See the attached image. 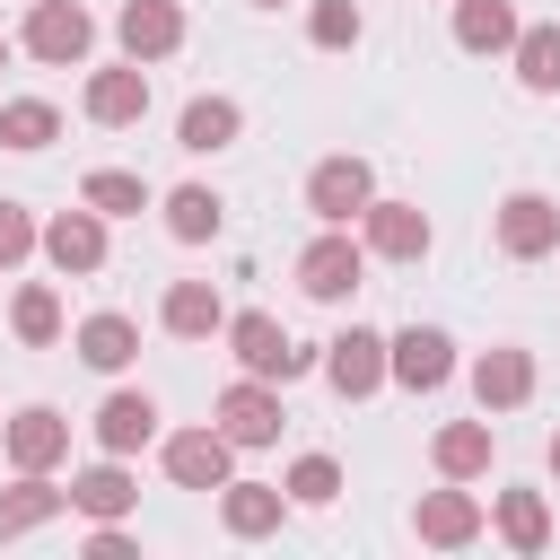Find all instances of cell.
<instances>
[{
  "mask_svg": "<svg viewBox=\"0 0 560 560\" xmlns=\"http://www.w3.org/2000/svg\"><path fill=\"white\" fill-rule=\"evenodd\" d=\"M228 350H236V368H245V376H271V385H289L298 368H315V350H298V341L280 332V315H262V306L228 315Z\"/></svg>",
  "mask_w": 560,
  "mask_h": 560,
  "instance_id": "obj_1",
  "label": "cell"
},
{
  "mask_svg": "<svg viewBox=\"0 0 560 560\" xmlns=\"http://www.w3.org/2000/svg\"><path fill=\"white\" fill-rule=\"evenodd\" d=\"M18 44H26L35 61H52V70H70V61L96 52V18H88L79 0H35L26 26H18Z\"/></svg>",
  "mask_w": 560,
  "mask_h": 560,
  "instance_id": "obj_2",
  "label": "cell"
},
{
  "mask_svg": "<svg viewBox=\"0 0 560 560\" xmlns=\"http://www.w3.org/2000/svg\"><path fill=\"white\" fill-rule=\"evenodd\" d=\"M359 271H368V245H359L350 228H324V236L298 254V289H306L315 306H341V298L359 289Z\"/></svg>",
  "mask_w": 560,
  "mask_h": 560,
  "instance_id": "obj_3",
  "label": "cell"
},
{
  "mask_svg": "<svg viewBox=\"0 0 560 560\" xmlns=\"http://www.w3.org/2000/svg\"><path fill=\"white\" fill-rule=\"evenodd\" d=\"M166 481H175V490H228V481H236L228 429H219V420H210V429H175V438H166Z\"/></svg>",
  "mask_w": 560,
  "mask_h": 560,
  "instance_id": "obj_4",
  "label": "cell"
},
{
  "mask_svg": "<svg viewBox=\"0 0 560 560\" xmlns=\"http://www.w3.org/2000/svg\"><path fill=\"white\" fill-rule=\"evenodd\" d=\"M368 201H376V175H368V158H324V166L306 175V210H315L324 228H350Z\"/></svg>",
  "mask_w": 560,
  "mask_h": 560,
  "instance_id": "obj_5",
  "label": "cell"
},
{
  "mask_svg": "<svg viewBox=\"0 0 560 560\" xmlns=\"http://www.w3.org/2000/svg\"><path fill=\"white\" fill-rule=\"evenodd\" d=\"M560 245V201L551 192H508L499 201V254L508 262H542Z\"/></svg>",
  "mask_w": 560,
  "mask_h": 560,
  "instance_id": "obj_6",
  "label": "cell"
},
{
  "mask_svg": "<svg viewBox=\"0 0 560 560\" xmlns=\"http://www.w3.org/2000/svg\"><path fill=\"white\" fill-rule=\"evenodd\" d=\"M324 376H332V394L341 402H368L385 376H394V359H385V332H341V341H324Z\"/></svg>",
  "mask_w": 560,
  "mask_h": 560,
  "instance_id": "obj_7",
  "label": "cell"
},
{
  "mask_svg": "<svg viewBox=\"0 0 560 560\" xmlns=\"http://www.w3.org/2000/svg\"><path fill=\"white\" fill-rule=\"evenodd\" d=\"M385 359H394V385H402V394H438V385L455 376V341H446L438 324L394 332V341H385Z\"/></svg>",
  "mask_w": 560,
  "mask_h": 560,
  "instance_id": "obj_8",
  "label": "cell"
},
{
  "mask_svg": "<svg viewBox=\"0 0 560 560\" xmlns=\"http://www.w3.org/2000/svg\"><path fill=\"white\" fill-rule=\"evenodd\" d=\"M79 105H88V122H105V131H131V122L149 114V61H114V70H96Z\"/></svg>",
  "mask_w": 560,
  "mask_h": 560,
  "instance_id": "obj_9",
  "label": "cell"
},
{
  "mask_svg": "<svg viewBox=\"0 0 560 560\" xmlns=\"http://www.w3.org/2000/svg\"><path fill=\"white\" fill-rule=\"evenodd\" d=\"M44 254H52V271L61 280H88V271H105V210H61L52 228H44Z\"/></svg>",
  "mask_w": 560,
  "mask_h": 560,
  "instance_id": "obj_10",
  "label": "cell"
},
{
  "mask_svg": "<svg viewBox=\"0 0 560 560\" xmlns=\"http://www.w3.org/2000/svg\"><path fill=\"white\" fill-rule=\"evenodd\" d=\"M219 429H228V446H271V438H280V394H271V376H236V385L219 394Z\"/></svg>",
  "mask_w": 560,
  "mask_h": 560,
  "instance_id": "obj_11",
  "label": "cell"
},
{
  "mask_svg": "<svg viewBox=\"0 0 560 560\" xmlns=\"http://www.w3.org/2000/svg\"><path fill=\"white\" fill-rule=\"evenodd\" d=\"M0 438H9V464H18V472H52V464L70 455V420H61L52 402H26L18 420H0Z\"/></svg>",
  "mask_w": 560,
  "mask_h": 560,
  "instance_id": "obj_12",
  "label": "cell"
},
{
  "mask_svg": "<svg viewBox=\"0 0 560 560\" xmlns=\"http://www.w3.org/2000/svg\"><path fill=\"white\" fill-rule=\"evenodd\" d=\"M359 245L385 254V262H420V254H429V219H420L411 201H368V210H359Z\"/></svg>",
  "mask_w": 560,
  "mask_h": 560,
  "instance_id": "obj_13",
  "label": "cell"
},
{
  "mask_svg": "<svg viewBox=\"0 0 560 560\" xmlns=\"http://www.w3.org/2000/svg\"><path fill=\"white\" fill-rule=\"evenodd\" d=\"M481 525H490V508H481L464 481L420 499V542H429V551H464V542H481Z\"/></svg>",
  "mask_w": 560,
  "mask_h": 560,
  "instance_id": "obj_14",
  "label": "cell"
},
{
  "mask_svg": "<svg viewBox=\"0 0 560 560\" xmlns=\"http://www.w3.org/2000/svg\"><path fill=\"white\" fill-rule=\"evenodd\" d=\"M52 516H70V481H52V472H18V481L0 490V542L35 534V525H52Z\"/></svg>",
  "mask_w": 560,
  "mask_h": 560,
  "instance_id": "obj_15",
  "label": "cell"
},
{
  "mask_svg": "<svg viewBox=\"0 0 560 560\" xmlns=\"http://www.w3.org/2000/svg\"><path fill=\"white\" fill-rule=\"evenodd\" d=\"M131 499H140V481H131V455H105V464L70 472V508H79V516H96V525L131 516Z\"/></svg>",
  "mask_w": 560,
  "mask_h": 560,
  "instance_id": "obj_16",
  "label": "cell"
},
{
  "mask_svg": "<svg viewBox=\"0 0 560 560\" xmlns=\"http://www.w3.org/2000/svg\"><path fill=\"white\" fill-rule=\"evenodd\" d=\"M280 516H289V490H280V481H228V490H219V525H228L236 542L280 534Z\"/></svg>",
  "mask_w": 560,
  "mask_h": 560,
  "instance_id": "obj_17",
  "label": "cell"
},
{
  "mask_svg": "<svg viewBox=\"0 0 560 560\" xmlns=\"http://www.w3.org/2000/svg\"><path fill=\"white\" fill-rule=\"evenodd\" d=\"M114 35H122L131 61H166V52L184 44V9H175V0H122Z\"/></svg>",
  "mask_w": 560,
  "mask_h": 560,
  "instance_id": "obj_18",
  "label": "cell"
},
{
  "mask_svg": "<svg viewBox=\"0 0 560 560\" xmlns=\"http://www.w3.org/2000/svg\"><path fill=\"white\" fill-rule=\"evenodd\" d=\"M149 438H158V402H149V394L122 385V394L96 402V455H140Z\"/></svg>",
  "mask_w": 560,
  "mask_h": 560,
  "instance_id": "obj_19",
  "label": "cell"
},
{
  "mask_svg": "<svg viewBox=\"0 0 560 560\" xmlns=\"http://www.w3.org/2000/svg\"><path fill=\"white\" fill-rule=\"evenodd\" d=\"M158 324H166L175 341H210V332H228V298H219L210 280H175L166 306H158Z\"/></svg>",
  "mask_w": 560,
  "mask_h": 560,
  "instance_id": "obj_20",
  "label": "cell"
},
{
  "mask_svg": "<svg viewBox=\"0 0 560 560\" xmlns=\"http://www.w3.org/2000/svg\"><path fill=\"white\" fill-rule=\"evenodd\" d=\"M472 402H481V411L534 402V359H525V350H481V359H472Z\"/></svg>",
  "mask_w": 560,
  "mask_h": 560,
  "instance_id": "obj_21",
  "label": "cell"
},
{
  "mask_svg": "<svg viewBox=\"0 0 560 560\" xmlns=\"http://www.w3.org/2000/svg\"><path fill=\"white\" fill-rule=\"evenodd\" d=\"M70 350H79L96 376H122V368L140 359V324H131V315H88V324L70 332Z\"/></svg>",
  "mask_w": 560,
  "mask_h": 560,
  "instance_id": "obj_22",
  "label": "cell"
},
{
  "mask_svg": "<svg viewBox=\"0 0 560 560\" xmlns=\"http://www.w3.org/2000/svg\"><path fill=\"white\" fill-rule=\"evenodd\" d=\"M429 455H438V472H446V481H481V472H490V455H499V438H490V411H481V420H455V429H438V446H429Z\"/></svg>",
  "mask_w": 560,
  "mask_h": 560,
  "instance_id": "obj_23",
  "label": "cell"
},
{
  "mask_svg": "<svg viewBox=\"0 0 560 560\" xmlns=\"http://www.w3.org/2000/svg\"><path fill=\"white\" fill-rule=\"evenodd\" d=\"M245 131V114H236V96H192L184 105V122H175V149H192V158H210V149H228Z\"/></svg>",
  "mask_w": 560,
  "mask_h": 560,
  "instance_id": "obj_24",
  "label": "cell"
},
{
  "mask_svg": "<svg viewBox=\"0 0 560 560\" xmlns=\"http://www.w3.org/2000/svg\"><path fill=\"white\" fill-rule=\"evenodd\" d=\"M490 525H499L508 551H542V542H551V508H542V490H499V499H490Z\"/></svg>",
  "mask_w": 560,
  "mask_h": 560,
  "instance_id": "obj_25",
  "label": "cell"
},
{
  "mask_svg": "<svg viewBox=\"0 0 560 560\" xmlns=\"http://www.w3.org/2000/svg\"><path fill=\"white\" fill-rule=\"evenodd\" d=\"M516 9L508 0H455V44L464 52H516Z\"/></svg>",
  "mask_w": 560,
  "mask_h": 560,
  "instance_id": "obj_26",
  "label": "cell"
},
{
  "mask_svg": "<svg viewBox=\"0 0 560 560\" xmlns=\"http://www.w3.org/2000/svg\"><path fill=\"white\" fill-rule=\"evenodd\" d=\"M9 324H18L26 350H52V341H61V289H52V280H26V289L9 298Z\"/></svg>",
  "mask_w": 560,
  "mask_h": 560,
  "instance_id": "obj_27",
  "label": "cell"
},
{
  "mask_svg": "<svg viewBox=\"0 0 560 560\" xmlns=\"http://www.w3.org/2000/svg\"><path fill=\"white\" fill-rule=\"evenodd\" d=\"M61 140V105L52 96H9L0 105V149H52Z\"/></svg>",
  "mask_w": 560,
  "mask_h": 560,
  "instance_id": "obj_28",
  "label": "cell"
},
{
  "mask_svg": "<svg viewBox=\"0 0 560 560\" xmlns=\"http://www.w3.org/2000/svg\"><path fill=\"white\" fill-rule=\"evenodd\" d=\"M166 236L175 245H210L219 236V192L210 184H175L166 192Z\"/></svg>",
  "mask_w": 560,
  "mask_h": 560,
  "instance_id": "obj_29",
  "label": "cell"
},
{
  "mask_svg": "<svg viewBox=\"0 0 560 560\" xmlns=\"http://www.w3.org/2000/svg\"><path fill=\"white\" fill-rule=\"evenodd\" d=\"M79 201L105 210V219H140V210H149V184H140L131 166H96V175L79 184Z\"/></svg>",
  "mask_w": 560,
  "mask_h": 560,
  "instance_id": "obj_30",
  "label": "cell"
},
{
  "mask_svg": "<svg viewBox=\"0 0 560 560\" xmlns=\"http://www.w3.org/2000/svg\"><path fill=\"white\" fill-rule=\"evenodd\" d=\"M516 79L534 96H560V26H525L516 35Z\"/></svg>",
  "mask_w": 560,
  "mask_h": 560,
  "instance_id": "obj_31",
  "label": "cell"
},
{
  "mask_svg": "<svg viewBox=\"0 0 560 560\" xmlns=\"http://www.w3.org/2000/svg\"><path fill=\"white\" fill-rule=\"evenodd\" d=\"M280 490H289L298 508H332V499H341V464H332V455H298Z\"/></svg>",
  "mask_w": 560,
  "mask_h": 560,
  "instance_id": "obj_32",
  "label": "cell"
},
{
  "mask_svg": "<svg viewBox=\"0 0 560 560\" xmlns=\"http://www.w3.org/2000/svg\"><path fill=\"white\" fill-rule=\"evenodd\" d=\"M306 35H315V52H350L359 44V9L350 0H315L306 9Z\"/></svg>",
  "mask_w": 560,
  "mask_h": 560,
  "instance_id": "obj_33",
  "label": "cell"
},
{
  "mask_svg": "<svg viewBox=\"0 0 560 560\" xmlns=\"http://www.w3.org/2000/svg\"><path fill=\"white\" fill-rule=\"evenodd\" d=\"M35 245H44V228L26 219V201H0V271H18Z\"/></svg>",
  "mask_w": 560,
  "mask_h": 560,
  "instance_id": "obj_34",
  "label": "cell"
},
{
  "mask_svg": "<svg viewBox=\"0 0 560 560\" xmlns=\"http://www.w3.org/2000/svg\"><path fill=\"white\" fill-rule=\"evenodd\" d=\"M88 551H96V560H131V534H122V516H114V525H96V534H88Z\"/></svg>",
  "mask_w": 560,
  "mask_h": 560,
  "instance_id": "obj_35",
  "label": "cell"
},
{
  "mask_svg": "<svg viewBox=\"0 0 560 560\" xmlns=\"http://www.w3.org/2000/svg\"><path fill=\"white\" fill-rule=\"evenodd\" d=\"M551 472H560V429H551Z\"/></svg>",
  "mask_w": 560,
  "mask_h": 560,
  "instance_id": "obj_36",
  "label": "cell"
},
{
  "mask_svg": "<svg viewBox=\"0 0 560 560\" xmlns=\"http://www.w3.org/2000/svg\"><path fill=\"white\" fill-rule=\"evenodd\" d=\"M0 70H9V35H0Z\"/></svg>",
  "mask_w": 560,
  "mask_h": 560,
  "instance_id": "obj_37",
  "label": "cell"
},
{
  "mask_svg": "<svg viewBox=\"0 0 560 560\" xmlns=\"http://www.w3.org/2000/svg\"><path fill=\"white\" fill-rule=\"evenodd\" d=\"M254 9H280V0H254Z\"/></svg>",
  "mask_w": 560,
  "mask_h": 560,
  "instance_id": "obj_38",
  "label": "cell"
}]
</instances>
